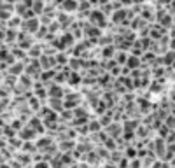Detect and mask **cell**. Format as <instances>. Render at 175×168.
<instances>
[{
	"label": "cell",
	"instance_id": "cell-1",
	"mask_svg": "<svg viewBox=\"0 0 175 168\" xmlns=\"http://www.w3.org/2000/svg\"><path fill=\"white\" fill-rule=\"evenodd\" d=\"M35 168H47V165H44V163H41V165H37Z\"/></svg>",
	"mask_w": 175,
	"mask_h": 168
}]
</instances>
